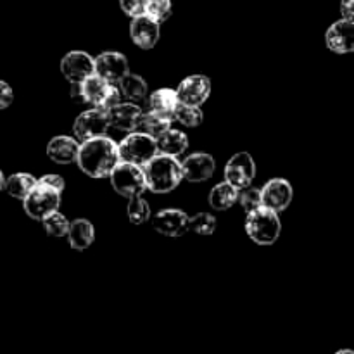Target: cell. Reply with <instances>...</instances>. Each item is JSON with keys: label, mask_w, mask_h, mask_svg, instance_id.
<instances>
[{"label": "cell", "mask_w": 354, "mask_h": 354, "mask_svg": "<svg viewBox=\"0 0 354 354\" xmlns=\"http://www.w3.org/2000/svg\"><path fill=\"white\" fill-rule=\"evenodd\" d=\"M180 97V102L189 104V106H201L207 100L211 93V82L204 75L187 76L176 88Z\"/></svg>", "instance_id": "2e32d148"}, {"label": "cell", "mask_w": 354, "mask_h": 354, "mask_svg": "<svg viewBox=\"0 0 354 354\" xmlns=\"http://www.w3.org/2000/svg\"><path fill=\"white\" fill-rule=\"evenodd\" d=\"M118 85H120L121 95H124L130 100H142L147 95V83H145V80L138 75L128 73Z\"/></svg>", "instance_id": "484cf974"}, {"label": "cell", "mask_w": 354, "mask_h": 354, "mask_svg": "<svg viewBox=\"0 0 354 354\" xmlns=\"http://www.w3.org/2000/svg\"><path fill=\"white\" fill-rule=\"evenodd\" d=\"M38 183H41V185L50 187V189L57 190L59 194H62V190H64V180H62V176L52 175V173H48V175L41 176V178L38 180Z\"/></svg>", "instance_id": "836d02e7"}, {"label": "cell", "mask_w": 354, "mask_h": 354, "mask_svg": "<svg viewBox=\"0 0 354 354\" xmlns=\"http://www.w3.org/2000/svg\"><path fill=\"white\" fill-rule=\"evenodd\" d=\"M61 71L71 83H82L83 80L95 75V59L83 50H71L61 61Z\"/></svg>", "instance_id": "9c48e42d"}, {"label": "cell", "mask_w": 354, "mask_h": 354, "mask_svg": "<svg viewBox=\"0 0 354 354\" xmlns=\"http://www.w3.org/2000/svg\"><path fill=\"white\" fill-rule=\"evenodd\" d=\"M147 14L162 23L171 16V0H147Z\"/></svg>", "instance_id": "1f68e13d"}, {"label": "cell", "mask_w": 354, "mask_h": 354, "mask_svg": "<svg viewBox=\"0 0 354 354\" xmlns=\"http://www.w3.org/2000/svg\"><path fill=\"white\" fill-rule=\"evenodd\" d=\"M335 354H354V351H351V349H341V351H337Z\"/></svg>", "instance_id": "8d00e7d4"}, {"label": "cell", "mask_w": 354, "mask_h": 354, "mask_svg": "<svg viewBox=\"0 0 354 354\" xmlns=\"http://www.w3.org/2000/svg\"><path fill=\"white\" fill-rule=\"evenodd\" d=\"M142 109L133 102H120L107 109L109 124L120 131H133L140 127Z\"/></svg>", "instance_id": "e0dca14e"}, {"label": "cell", "mask_w": 354, "mask_h": 354, "mask_svg": "<svg viewBox=\"0 0 354 354\" xmlns=\"http://www.w3.org/2000/svg\"><path fill=\"white\" fill-rule=\"evenodd\" d=\"M128 59L120 52H102L95 59V75L102 76L109 83L116 85L128 75Z\"/></svg>", "instance_id": "4fadbf2b"}, {"label": "cell", "mask_w": 354, "mask_h": 354, "mask_svg": "<svg viewBox=\"0 0 354 354\" xmlns=\"http://www.w3.org/2000/svg\"><path fill=\"white\" fill-rule=\"evenodd\" d=\"M121 161L145 166L159 154L158 140L144 131H131L120 142Z\"/></svg>", "instance_id": "277c9868"}, {"label": "cell", "mask_w": 354, "mask_h": 354, "mask_svg": "<svg viewBox=\"0 0 354 354\" xmlns=\"http://www.w3.org/2000/svg\"><path fill=\"white\" fill-rule=\"evenodd\" d=\"M145 178L149 190L154 194H168L180 185L183 176L182 162L176 161L173 156L158 154L152 161L144 166Z\"/></svg>", "instance_id": "7a4b0ae2"}, {"label": "cell", "mask_w": 354, "mask_h": 354, "mask_svg": "<svg viewBox=\"0 0 354 354\" xmlns=\"http://www.w3.org/2000/svg\"><path fill=\"white\" fill-rule=\"evenodd\" d=\"M24 211L30 218L37 221H44L48 214L55 213L61 204V194L47 185L38 183L30 196L23 201Z\"/></svg>", "instance_id": "52a82bcc"}, {"label": "cell", "mask_w": 354, "mask_h": 354, "mask_svg": "<svg viewBox=\"0 0 354 354\" xmlns=\"http://www.w3.org/2000/svg\"><path fill=\"white\" fill-rule=\"evenodd\" d=\"M109 127L111 124L109 118H107V111L93 107V109L85 111V113H82L76 118L75 127H73V133H75V137L78 138L80 142H85L90 140V138L106 135Z\"/></svg>", "instance_id": "ba28073f"}, {"label": "cell", "mask_w": 354, "mask_h": 354, "mask_svg": "<svg viewBox=\"0 0 354 354\" xmlns=\"http://www.w3.org/2000/svg\"><path fill=\"white\" fill-rule=\"evenodd\" d=\"M80 86H82L83 104H90L92 107H99V109L106 111L120 104V86L113 85L107 80H104L102 76L92 75L90 78L83 80Z\"/></svg>", "instance_id": "8992f818"}, {"label": "cell", "mask_w": 354, "mask_h": 354, "mask_svg": "<svg viewBox=\"0 0 354 354\" xmlns=\"http://www.w3.org/2000/svg\"><path fill=\"white\" fill-rule=\"evenodd\" d=\"M341 14L344 19L354 21V0H341Z\"/></svg>", "instance_id": "d590c367"}, {"label": "cell", "mask_w": 354, "mask_h": 354, "mask_svg": "<svg viewBox=\"0 0 354 354\" xmlns=\"http://www.w3.org/2000/svg\"><path fill=\"white\" fill-rule=\"evenodd\" d=\"M120 7L130 17L147 14V0H120Z\"/></svg>", "instance_id": "d6a6232c"}, {"label": "cell", "mask_w": 354, "mask_h": 354, "mask_svg": "<svg viewBox=\"0 0 354 354\" xmlns=\"http://www.w3.org/2000/svg\"><path fill=\"white\" fill-rule=\"evenodd\" d=\"M76 162L85 175L92 178H106L121 162L120 144L106 135L82 142Z\"/></svg>", "instance_id": "6da1fadb"}, {"label": "cell", "mask_w": 354, "mask_h": 354, "mask_svg": "<svg viewBox=\"0 0 354 354\" xmlns=\"http://www.w3.org/2000/svg\"><path fill=\"white\" fill-rule=\"evenodd\" d=\"M190 230L197 235H213L216 230V218L209 213H197L190 218Z\"/></svg>", "instance_id": "f546056e"}, {"label": "cell", "mask_w": 354, "mask_h": 354, "mask_svg": "<svg viewBox=\"0 0 354 354\" xmlns=\"http://www.w3.org/2000/svg\"><path fill=\"white\" fill-rule=\"evenodd\" d=\"M111 185L120 196L128 197V199L142 196L144 190L149 189L144 166L121 161L116 169L111 173Z\"/></svg>", "instance_id": "5b68a950"}, {"label": "cell", "mask_w": 354, "mask_h": 354, "mask_svg": "<svg viewBox=\"0 0 354 354\" xmlns=\"http://www.w3.org/2000/svg\"><path fill=\"white\" fill-rule=\"evenodd\" d=\"M325 44L335 54L354 52V21L339 19L325 33Z\"/></svg>", "instance_id": "7c38bea8"}, {"label": "cell", "mask_w": 354, "mask_h": 354, "mask_svg": "<svg viewBox=\"0 0 354 354\" xmlns=\"http://www.w3.org/2000/svg\"><path fill=\"white\" fill-rule=\"evenodd\" d=\"M183 176L185 180L192 183H201L209 180L214 175L216 169V162H214L213 156L206 154V152H196V154L189 156L185 161L182 162Z\"/></svg>", "instance_id": "ac0fdd59"}, {"label": "cell", "mask_w": 354, "mask_h": 354, "mask_svg": "<svg viewBox=\"0 0 354 354\" xmlns=\"http://www.w3.org/2000/svg\"><path fill=\"white\" fill-rule=\"evenodd\" d=\"M263 206L282 213L292 203V185L283 178H273L261 189Z\"/></svg>", "instance_id": "5bb4252c"}, {"label": "cell", "mask_w": 354, "mask_h": 354, "mask_svg": "<svg viewBox=\"0 0 354 354\" xmlns=\"http://www.w3.org/2000/svg\"><path fill=\"white\" fill-rule=\"evenodd\" d=\"M128 218L133 225H144L151 218V207L149 203L142 196L131 197L128 203Z\"/></svg>", "instance_id": "83f0119b"}, {"label": "cell", "mask_w": 354, "mask_h": 354, "mask_svg": "<svg viewBox=\"0 0 354 354\" xmlns=\"http://www.w3.org/2000/svg\"><path fill=\"white\" fill-rule=\"evenodd\" d=\"M152 227L166 237H180L190 230V218L180 209H162L154 214Z\"/></svg>", "instance_id": "8fae6325"}, {"label": "cell", "mask_w": 354, "mask_h": 354, "mask_svg": "<svg viewBox=\"0 0 354 354\" xmlns=\"http://www.w3.org/2000/svg\"><path fill=\"white\" fill-rule=\"evenodd\" d=\"M41 225H44L45 232H47L50 237H68L69 228H71V223H69V221L66 220L64 214H61L59 211L48 214V216L41 221Z\"/></svg>", "instance_id": "4316f807"}, {"label": "cell", "mask_w": 354, "mask_h": 354, "mask_svg": "<svg viewBox=\"0 0 354 354\" xmlns=\"http://www.w3.org/2000/svg\"><path fill=\"white\" fill-rule=\"evenodd\" d=\"M254 176L256 165L249 152H239V154L232 156L230 161L225 166V178L237 189H245L251 185Z\"/></svg>", "instance_id": "30bf717a"}, {"label": "cell", "mask_w": 354, "mask_h": 354, "mask_svg": "<svg viewBox=\"0 0 354 354\" xmlns=\"http://www.w3.org/2000/svg\"><path fill=\"white\" fill-rule=\"evenodd\" d=\"M80 147L82 144H78V138L61 135L48 142L47 156L50 161L57 162V165H69V162L78 161Z\"/></svg>", "instance_id": "d6986e66"}, {"label": "cell", "mask_w": 354, "mask_h": 354, "mask_svg": "<svg viewBox=\"0 0 354 354\" xmlns=\"http://www.w3.org/2000/svg\"><path fill=\"white\" fill-rule=\"evenodd\" d=\"M173 121H178L183 127H199L203 123V111L199 109V106H189V104H180L178 109H176L175 118Z\"/></svg>", "instance_id": "f1b7e54d"}, {"label": "cell", "mask_w": 354, "mask_h": 354, "mask_svg": "<svg viewBox=\"0 0 354 354\" xmlns=\"http://www.w3.org/2000/svg\"><path fill=\"white\" fill-rule=\"evenodd\" d=\"M171 121L169 118H165L161 116V114H156V113H147L142 116V121H140V131H144V133L151 135V137H154L156 140H158L161 135H165L166 131L171 128Z\"/></svg>", "instance_id": "d4e9b609"}, {"label": "cell", "mask_w": 354, "mask_h": 354, "mask_svg": "<svg viewBox=\"0 0 354 354\" xmlns=\"http://www.w3.org/2000/svg\"><path fill=\"white\" fill-rule=\"evenodd\" d=\"M158 147H159V154H166V156H180L187 151L189 147V138L183 131L180 130H173L169 128L165 135L158 138Z\"/></svg>", "instance_id": "603a6c76"}, {"label": "cell", "mask_w": 354, "mask_h": 354, "mask_svg": "<svg viewBox=\"0 0 354 354\" xmlns=\"http://www.w3.org/2000/svg\"><path fill=\"white\" fill-rule=\"evenodd\" d=\"M159 24L161 23L149 16V14L133 17L130 24V37L133 44L138 45L140 48H145V50L154 47L159 40V33H161Z\"/></svg>", "instance_id": "9a60e30c"}, {"label": "cell", "mask_w": 354, "mask_h": 354, "mask_svg": "<svg viewBox=\"0 0 354 354\" xmlns=\"http://www.w3.org/2000/svg\"><path fill=\"white\" fill-rule=\"evenodd\" d=\"M241 196V189H237L235 185H232L230 182L218 183L216 187H213L209 194V204L213 209L216 211H227L234 206L239 201Z\"/></svg>", "instance_id": "7402d4cb"}, {"label": "cell", "mask_w": 354, "mask_h": 354, "mask_svg": "<svg viewBox=\"0 0 354 354\" xmlns=\"http://www.w3.org/2000/svg\"><path fill=\"white\" fill-rule=\"evenodd\" d=\"M239 203H241L242 209L245 213H252L258 207L263 206V194L259 189H254V187H245V189H241V196H239Z\"/></svg>", "instance_id": "4dcf8cb0"}, {"label": "cell", "mask_w": 354, "mask_h": 354, "mask_svg": "<svg viewBox=\"0 0 354 354\" xmlns=\"http://www.w3.org/2000/svg\"><path fill=\"white\" fill-rule=\"evenodd\" d=\"M149 104H151L152 113L161 114V116L173 120L176 109H178V106L182 102H180V97L176 90L159 88L152 93L151 99H149Z\"/></svg>", "instance_id": "ffe728a7"}, {"label": "cell", "mask_w": 354, "mask_h": 354, "mask_svg": "<svg viewBox=\"0 0 354 354\" xmlns=\"http://www.w3.org/2000/svg\"><path fill=\"white\" fill-rule=\"evenodd\" d=\"M12 100H14L12 88H10L6 82H0V107H2V109H7Z\"/></svg>", "instance_id": "e575fe53"}, {"label": "cell", "mask_w": 354, "mask_h": 354, "mask_svg": "<svg viewBox=\"0 0 354 354\" xmlns=\"http://www.w3.org/2000/svg\"><path fill=\"white\" fill-rule=\"evenodd\" d=\"M282 223L279 220V213L261 206L256 211L248 214L245 220V232L249 239L259 245H272L275 244L277 239L280 237Z\"/></svg>", "instance_id": "3957f363"}, {"label": "cell", "mask_w": 354, "mask_h": 354, "mask_svg": "<svg viewBox=\"0 0 354 354\" xmlns=\"http://www.w3.org/2000/svg\"><path fill=\"white\" fill-rule=\"evenodd\" d=\"M95 239V230H93V225L90 223L88 220H75L71 223V228H69L68 241L69 245L76 251H83V249L90 248Z\"/></svg>", "instance_id": "44dd1931"}, {"label": "cell", "mask_w": 354, "mask_h": 354, "mask_svg": "<svg viewBox=\"0 0 354 354\" xmlns=\"http://www.w3.org/2000/svg\"><path fill=\"white\" fill-rule=\"evenodd\" d=\"M38 185V180L30 173H16L9 176L6 182V190L9 196L24 201L31 194V190Z\"/></svg>", "instance_id": "cb8c5ba5"}]
</instances>
